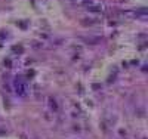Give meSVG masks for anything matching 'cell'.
<instances>
[{
    "label": "cell",
    "mask_w": 148,
    "mask_h": 139,
    "mask_svg": "<svg viewBox=\"0 0 148 139\" xmlns=\"http://www.w3.org/2000/svg\"><path fill=\"white\" fill-rule=\"evenodd\" d=\"M49 105H51V108H52L53 111H56V110H58V104H56V101H55V99H52V98H49Z\"/></svg>",
    "instance_id": "2"
},
{
    "label": "cell",
    "mask_w": 148,
    "mask_h": 139,
    "mask_svg": "<svg viewBox=\"0 0 148 139\" xmlns=\"http://www.w3.org/2000/svg\"><path fill=\"white\" fill-rule=\"evenodd\" d=\"M14 89H15L16 95L25 96V95H27V83L24 81L22 79H15V81H14Z\"/></svg>",
    "instance_id": "1"
}]
</instances>
